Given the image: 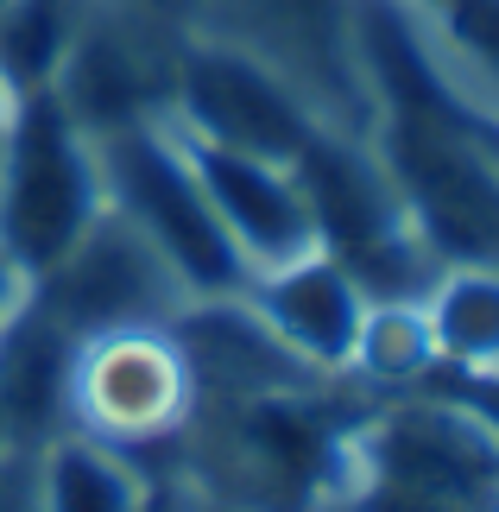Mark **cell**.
I'll return each instance as SVG.
<instances>
[{"instance_id":"6da1fadb","label":"cell","mask_w":499,"mask_h":512,"mask_svg":"<svg viewBox=\"0 0 499 512\" xmlns=\"http://www.w3.org/2000/svg\"><path fill=\"white\" fill-rule=\"evenodd\" d=\"M95 165H102L108 203L165 253L190 298H234V291L253 285V266L228 241V228L215 222L209 196L196 184L165 114L95 133Z\"/></svg>"},{"instance_id":"7a4b0ae2","label":"cell","mask_w":499,"mask_h":512,"mask_svg":"<svg viewBox=\"0 0 499 512\" xmlns=\"http://www.w3.org/2000/svg\"><path fill=\"white\" fill-rule=\"evenodd\" d=\"M108 209L95 140L51 89H26L0 133V247L38 279Z\"/></svg>"},{"instance_id":"3957f363","label":"cell","mask_w":499,"mask_h":512,"mask_svg":"<svg viewBox=\"0 0 499 512\" xmlns=\"http://www.w3.org/2000/svg\"><path fill=\"white\" fill-rule=\"evenodd\" d=\"M165 121L190 140L247 152V159H266V165H291L310 146V133L323 127V114L310 108V95L291 76H278L241 38L184 32L171 51Z\"/></svg>"},{"instance_id":"277c9868","label":"cell","mask_w":499,"mask_h":512,"mask_svg":"<svg viewBox=\"0 0 499 512\" xmlns=\"http://www.w3.org/2000/svg\"><path fill=\"white\" fill-rule=\"evenodd\" d=\"M190 411H196V386L165 323L76 336L64 430H83V437L114 449H152L184 437Z\"/></svg>"},{"instance_id":"5b68a950","label":"cell","mask_w":499,"mask_h":512,"mask_svg":"<svg viewBox=\"0 0 499 512\" xmlns=\"http://www.w3.org/2000/svg\"><path fill=\"white\" fill-rule=\"evenodd\" d=\"M32 298L45 304L70 336H102V329H133V323H171V310L184 304L190 291L171 272L165 253L108 203L70 241L64 260L32 279Z\"/></svg>"},{"instance_id":"8992f818","label":"cell","mask_w":499,"mask_h":512,"mask_svg":"<svg viewBox=\"0 0 499 512\" xmlns=\"http://www.w3.org/2000/svg\"><path fill=\"white\" fill-rule=\"evenodd\" d=\"M165 26L139 19L127 7L102 0V13H83L76 19V38L64 51V64L51 76V95L64 102V114L89 133H114L127 121H152L165 114V95H171V57L152 51V38ZM177 51V45H171Z\"/></svg>"},{"instance_id":"52a82bcc","label":"cell","mask_w":499,"mask_h":512,"mask_svg":"<svg viewBox=\"0 0 499 512\" xmlns=\"http://www.w3.org/2000/svg\"><path fill=\"white\" fill-rule=\"evenodd\" d=\"M165 329L190 367L196 399H259V392H291V386L329 380V373L304 367L272 336V323L253 310L247 291H234V298H184Z\"/></svg>"},{"instance_id":"ba28073f","label":"cell","mask_w":499,"mask_h":512,"mask_svg":"<svg viewBox=\"0 0 499 512\" xmlns=\"http://www.w3.org/2000/svg\"><path fill=\"white\" fill-rule=\"evenodd\" d=\"M177 146H184V159H190L196 184H203V196H209L215 222L228 228V241L241 247V260L253 272L285 266V260H297V253L316 247V228H310L304 196H297V184H291V165L247 159V152L190 140V133H177Z\"/></svg>"},{"instance_id":"9c48e42d","label":"cell","mask_w":499,"mask_h":512,"mask_svg":"<svg viewBox=\"0 0 499 512\" xmlns=\"http://www.w3.org/2000/svg\"><path fill=\"white\" fill-rule=\"evenodd\" d=\"M253 310L272 323V336L285 342L304 367L316 373H342L348 354H354V336H361V317H367V291L354 285V272L335 260V253L310 247L285 266H266L253 272L247 285Z\"/></svg>"},{"instance_id":"30bf717a","label":"cell","mask_w":499,"mask_h":512,"mask_svg":"<svg viewBox=\"0 0 499 512\" xmlns=\"http://www.w3.org/2000/svg\"><path fill=\"white\" fill-rule=\"evenodd\" d=\"M76 336L38 298L19 304V317L0 329V405H7L13 449H45L64 437V386H70Z\"/></svg>"},{"instance_id":"8fae6325","label":"cell","mask_w":499,"mask_h":512,"mask_svg":"<svg viewBox=\"0 0 499 512\" xmlns=\"http://www.w3.org/2000/svg\"><path fill=\"white\" fill-rule=\"evenodd\" d=\"M32 456H38V512H146L152 481L139 475L127 449L64 430Z\"/></svg>"},{"instance_id":"7c38bea8","label":"cell","mask_w":499,"mask_h":512,"mask_svg":"<svg viewBox=\"0 0 499 512\" xmlns=\"http://www.w3.org/2000/svg\"><path fill=\"white\" fill-rule=\"evenodd\" d=\"M436 361L499 367V266H443L424 291Z\"/></svg>"},{"instance_id":"4fadbf2b","label":"cell","mask_w":499,"mask_h":512,"mask_svg":"<svg viewBox=\"0 0 499 512\" xmlns=\"http://www.w3.org/2000/svg\"><path fill=\"white\" fill-rule=\"evenodd\" d=\"M436 367V336L424 317V298H367L361 336L348 354V380L361 386H417Z\"/></svg>"},{"instance_id":"5bb4252c","label":"cell","mask_w":499,"mask_h":512,"mask_svg":"<svg viewBox=\"0 0 499 512\" xmlns=\"http://www.w3.org/2000/svg\"><path fill=\"white\" fill-rule=\"evenodd\" d=\"M76 19H83L76 0H0V70L19 95L51 89L76 38Z\"/></svg>"},{"instance_id":"9a60e30c","label":"cell","mask_w":499,"mask_h":512,"mask_svg":"<svg viewBox=\"0 0 499 512\" xmlns=\"http://www.w3.org/2000/svg\"><path fill=\"white\" fill-rule=\"evenodd\" d=\"M443 38L499 89V0H436Z\"/></svg>"},{"instance_id":"2e32d148","label":"cell","mask_w":499,"mask_h":512,"mask_svg":"<svg viewBox=\"0 0 499 512\" xmlns=\"http://www.w3.org/2000/svg\"><path fill=\"white\" fill-rule=\"evenodd\" d=\"M0 512H38V456L7 449L0 456Z\"/></svg>"},{"instance_id":"e0dca14e","label":"cell","mask_w":499,"mask_h":512,"mask_svg":"<svg viewBox=\"0 0 499 512\" xmlns=\"http://www.w3.org/2000/svg\"><path fill=\"white\" fill-rule=\"evenodd\" d=\"M114 7L152 19V26H165V32H190V19L203 13V0H114Z\"/></svg>"},{"instance_id":"ac0fdd59","label":"cell","mask_w":499,"mask_h":512,"mask_svg":"<svg viewBox=\"0 0 499 512\" xmlns=\"http://www.w3.org/2000/svg\"><path fill=\"white\" fill-rule=\"evenodd\" d=\"M32 298V279H26V266L13 260L7 247H0V329H7L13 317H19V304Z\"/></svg>"},{"instance_id":"d6986e66","label":"cell","mask_w":499,"mask_h":512,"mask_svg":"<svg viewBox=\"0 0 499 512\" xmlns=\"http://www.w3.org/2000/svg\"><path fill=\"white\" fill-rule=\"evenodd\" d=\"M13 108H19V89L7 83V70H0V133H7V121H13Z\"/></svg>"},{"instance_id":"ffe728a7","label":"cell","mask_w":499,"mask_h":512,"mask_svg":"<svg viewBox=\"0 0 499 512\" xmlns=\"http://www.w3.org/2000/svg\"><path fill=\"white\" fill-rule=\"evenodd\" d=\"M13 449V430H7V405H0V456Z\"/></svg>"}]
</instances>
